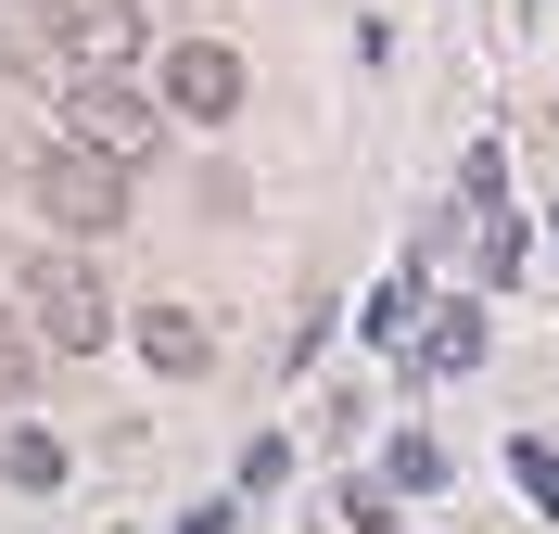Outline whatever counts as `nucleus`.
<instances>
[{
  "instance_id": "39448f33",
  "label": "nucleus",
  "mask_w": 559,
  "mask_h": 534,
  "mask_svg": "<svg viewBox=\"0 0 559 534\" xmlns=\"http://www.w3.org/2000/svg\"><path fill=\"white\" fill-rule=\"evenodd\" d=\"M76 76H128L140 64V0H64V26H51Z\"/></svg>"
},
{
  "instance_id": "6e6552de",
  "label": "nucleus",
  "mask_w": 559,
  "mask_h": 534,
  "mask_svg": "<svg viewBox=\"0 0 559 534\" xmlns=\"http://www.w3.org/2000/svg\"><path fill=\"white\" fill-rule=\"evenodd\" d=\"M26 382H38V319H26V306H0V407H13Z\"/></svg>"
},
{
  "instance_id": "9d476101",
  "label": "nucleus",
  "mask_w": 559,
  "mask_h": 534,
  "mask_svg": "<svg viewBox=\"0 0 559 534\" xmlns=\"http://www.w3.org/2000/svg\"><path fill=\"white\" fill-rule=\"evenodd\" d=\"M509 484H522L534 509H559V446H509Z\"/></svg>"
},
{
  "instance_id": "0eeeda50",
  "label": "nucleus",
  "mask_w": 559,
  "mask_h": 534,
  "mask_svg": "<svg viewBox=\"0 0 559 534\" xmlns=\"http://www.w3.org/2000/svg\"><path fill=\"white\" fill-rule=\"evenodd\" d=\"M471 356H484V306H445L419 331V369H471Z\"/></svg>"
},
{
  "instance_id": "f03ea898",
  "label": "nucleus",
  "mask_w": 559,
  "mask_h": 534,
  "mask_svg": "<svg viewBox=\"0 0 559 534\" xmlns=\"http://www.w3.org/2000/svg\"><path fill=\"white\" fill-rule=\"evenodd\" d=\"M64 141L140 166V153L166 141V90H140V76H76V90H64Z\"/></svg>"
},
{
  "instance_id": "f257e3e1",
  "label": "nucleus",
  "mask_w": 559,
  "mask_h": 534,
  "mask_svg": "<svg viewBox=\"0 0 559 534\" xmlns=\"http://www.w3.org/2000/svg\"><path fill=\"white\" fill-rule=\"evenodd\" d=\"M26 191H38V216H51V229H76V242H103L115 216H128V166H115V153H90V141H51Z\"/></svg>"
},
{
  "instance_id": "20e7f679",
  "label": "nucleus",
  "mask_w": 559,
  "mask_h": 534,
  "mask_svg": "<svg viewBox=\"0 0 559 534\" xmlns=\"http://www.w3.org/2000/svg\"><path fill=\"white\" fill-rule=\"evenodd\" d=\"M153 90H166L178 128H229V115H242V51H229V38H178Z\"/></svg>"
},
{
  "instance_id": "1a4fd4ad",
  "label": "nucleus",
  "mask_w": 559,
  "mask_h": 534,
  "mask_svg": "<svg viewBox=\"0 0 559 534\" xmlns=\"http://www.w3.org/2000/svg\"><path fill=\"white\" fill-rule=\"evenodd\" d=\"M0 471H13L26 497H51V484H64V446H51V432H13V446H0Z\"/></svg>"
},
{
  "instance_id": "7ed1b4c3",
  "label": "nucleus",
  "mask_w": 559,
  "mask_h": 534,
  "mask_svg": "<svg viewBox=\"0 0 559 534\" xmlns=\"http://www.w3.org/2000/svg\"><path fill=\"white\" fill-rule=\"evenodd\" d=\"M26 319H38L51 356H90V344H115V293L90 281L76 254H38V268H26Z\"/></svg>"
},
{
  "instance_id": "423d86ee",
  "label": "nucleus",
  "mask_w": 559,
  "mask_h": 534,
  "mask_svg": "<svg viewBox=\"0 0 559 534\" xmlns=\"http://www.w3.org/2000/svg\"><path fill=\"white\" fill-rule=\"evenodd\" d=\"M140 356L153 369H204V319L191 306H140Z\"/></svg>"
},
{
  "instance_id": "9b49d317",
  "label": "nucleus",
  "mask_w": 559,
  "mask_h": 534,
  "mask_svg": "<svg viewBox=\"0 0 559 534\" xmlns=\"http://www.w3.org/2000/svg\"><path fill=\"white\" fill-rule=\"evenodd\" d=\"M13 13H38V26H64V0H13Z\"/></svg>"
}]
</instances>
